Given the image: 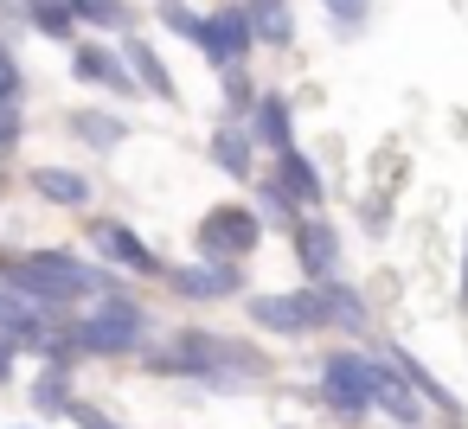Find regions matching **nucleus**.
Masks as SVG:
<instances>
[{"mask_svg":"<svg viewBox=\"0 0 468 429\" xmlns=\"http://www.w3.org/2000/svg\"><path fill=\"white\" fill-rule=\"evenodd\" d=\"M250 141H257V154H282V148H295V103L282 97V90H257V103H250Z\"/></svg>","mask_w":468,"mask_h":429,"instance_id":"nucleus-14","label":"nucleus"},{"mask_svg":"<svg viewBox=\"0 0 468 429\" xmlns=\"http://www.w3.org/2000/svg\"><path fill=\"white\" fill-rule=\"evenodd\" d=\"M366 231H372V237H385V231H391V218H385V199H366Z\"/></svg>","mask_w":468,"mask_h":429,"instance_id":"nucleus-33","label":"nucleus"},{"mask_svg":"<svg viewBox=\"0 0 468 429\" xmlns=\"http://www.w3.org/2000/svg\"><path fill=\"white\" fill-rule=\"evenodd\" d=\"M0 282L20 288L39 308H84L90 295H116L129 288L122 269H110L103 256H84L71 244H33V250H0Z\"/></svg>","mask_w":468,"mask_h":429,"instance_id":"nucleus-2","label":"nucleus"},{"mask_svg":"<svg viewBox=\"0 0 468 429\" xmlns=\"http://www.w3.org/2000/svg\"><path fill=\"white\" fill-rule=\"evenodd\" d=\"M378 416H385L391 429H423L436 410H430V403H423V397H417V391L391 371V378H385V391H378Z\"/></svg>","mask_w":468,"mask_h":429,"instance_id":"nucleus-23","label":"nucleus"},{"mask_svg":"<svg viewBox=\"0 0 468 429\" xmlns=\"http://www.w3.org/2000/svg\"><path fill=\"white\" fill-rule=\"evenodd\" d=\"M84 244H90V256H103L110 269H122V276H135V282H161V269H167V256H161L129 218H116V212H90V218H84Z\"/></svg>","mask_w":468,"mask_h":429,"instance_id":"nucleus-6","label":"nucleus"},{"mask_svg":"<svg viewBox=\"0 0 468 429\" xmlns=\"http://www.w3.org/2000/svg\"><path fill=\"white\" fill-rule=\"evenodd\" d=\"M65 129H71V141H78L84 154H116V148L129 141V116H122V110H103V103L71 110V116H65Z\"/></svg>","mask_w":468,"mask_h":429,"instance_id":"nucleus-17","label":"nucleus"},{"mask_svg":"<svg viewBox=\"0 0 468 429\" xmlns=\"http://www.w3.org/2000/svg\"><path fill=\"white\" fill-rule=\"evenodd\" d=\"M378 352L391 359V371H398V378H404V384H410V391H417V397H423V403H430L436 416H462V403H455V391H449V384H442V378H436V371H430V365H423V359H417L410 346H398V340H385Z\"/></svg>","mask_w":468,"mask_h":429,"instance_id":"nucleus-16","label":"nucleus"},{"mask_svg":"<svg viewBox=\"0 0 468 429\" xmlns=\"http://www.w3.org/2000/svg\"><path fill=\"white\" fill-rule=\"evenodd\" d=\"M161 288L174 295V301H186V308H218V301H244V263L238 256H199L193 250V263H167L161 269Z\"/></svg>","mask_w":468,"mask_h":429,"instance_id":"nucleus-7","label":"nucleus"},{"mask_svg":"<svg viewBox=\"0 0 468 429\" xmlns=\"http://www.w3.org/2000/svg\"><path fill=\"white\" fill-rule=\"evenodd\" d=\"M71 78H78L84 90H103L110 103L142 97V84H135V71H129L122 46H116V39H103V33H78V39H71Z\"/></svg>","mask_w":468,"mask_h":429,"instance_id":"nucleus-9","label":"nucleus"},{"mask_svg":"<svg viewBox=\"0 0 468 429\" xmlns=\"http://www.w3.org/2000/svg\"><path fill=\"white\" fill-rule=\"evenodd\" d=\"M20 20H27L33 39H52V46H71V39L84 33L71 0H20Z\"/></svg>","mask_w":468,"mask_h":429,"instance_id":"nucleus-21","label":"nucleus"},{"mask_svg":"<svg viewBox=\"0 0 468 429\" xmlns=\"http://www.w3.org/2000/svg\"><path fill=\"white\" fill-rule=\"evenodd\" d=\"M250 186H257V199H250V205L263 212V225H282V231H289V225L302 218V205H295V199H289V193L276 186V173H257Z\"/></svg>","mask_w":468,"mask_h":429,"instance_id":"nucleus-25","label":"nucleus"},{"mask_svg":"<svg viewBox=\"0 0 468 429\" xmlns=\"http://www.w3.org/2000/svg\"><path fill=\"white\" fill-rule=\"evenodd\" d=\"M122 46V58H129V71H135V84H142V97H154L161 110H180V84H174V71H167V58L154 52V39L135 26V33H122L116 39Z\"/></svg>","mask_w":468,"mask_h":429,"instance_id":"nucleus-12","label":"nucleus"},{"mask_svg":"<svg viewBox=\"0 0 468 429\" xmlns=\"http://www.w3.org/2000/svg\"><path fill=\"white\" fill-rule=\"evenodd\" d=\"M27 403H33V416H71V403H78V371H71V365H39L33 384H27Z\"/></svg>","mask_w":468,"mask_h":429,"instance_id":"nucleus-20","label":"nucleus"},{"mask_svg":"<svg viewBox=\"0 0 468 429\" xmlns=\"http://www.w3.org/2000/svg\"><path fill=\"white\" fill-rule=\"evenodd\" d=\"M321 14H327V26L340 39H359L372 26V0H321Z\"/></svg>","mask_w":468,"mask_h":429,"instance_id":"nucleus-27","label":"nucleus"},{"mask_svg":"<svg viewBox=\"0 0 468 429\" xmlns=\"http://www.w3.org/2000/svg\"><path fill=\"white\" fill-rule=\"evenodd\" d=\"M199 14H206V7H193V0H154V20H161L174 39H186V46H193V33H199Z\"/></svg>","mask_w":468,"mask_h":429,"instance_id":"nucleus-28","label":"nucleus"},{"mask_svg":"<svg viewBox=\"0 0 468 429\" xmlns=\"http://www.w3.org/2000/svg\"><path fill=\"white\" fill-rule=\"evenodd\" d=\"M71 333H78V352L84 359L116 365V359H135L154 340V314H148L142 295L116 288V295H90L84 308H71Z\"/></svg>","mask_w":468,"mask_h":429,"instance_id":"nucleus-4","label":"nucleus"},{"mask_svg":"<svg viewBox=\"0 0 468 429\" xmlns=\"http://www.w3.org/2000/svg\"><path fill=\"white\" fill-rule=\"evenodd\" d=\"M270 173H276V186H282V193H289L302 212H327V180H321L314 154L282 148V154H270Z\"/></svg>","mask_w":468,"mask_h":429,"instance_id":"nucleus-15","label":"nucleus"},{"mask_svg":"<svg viewBox=\"0 0 468 429\" xmlns=\"http://www.w3.org/2000/svg\"><path fill=\"white\" fill-rule=\"evenodd\" d=\"M20 352H27V346H20L14 333H0V391H7V384L20 378Z\"/></svg>","mask_w":468,"mask_h":429,"instance_id":"nucleus-32","label":"nucleus"},{"mask_svg":"<svg viewBox=\"0 0 468 429\" xmlns=\"http://www.w3.org/2000/svg\"><path fill=\"white\" fill-rule=\"evenodd\" d=\"M270 237V225H263V212L257 205H244V199H218V205H206V218L193 225V250L199 256H257V244Z\"/></svg>","mask_w":468,"mask_h":429,"instance_id":"nucleus-8","label":"nucleus"},{"mask_svg":"<svg viewBox=\"0 0 468 429\" xmlns=\"http://www.w3.org/2000/svg\"><path fill=\"white\" fill-rule=\"evenodd\" d=\"M71 423H78V429H122V423H116L103 403H90V397H78V403H71Z\"/></svg>","mask_w":468,"mask_h":429,"instance_id":"nucleus-31","label":"nucleus"},{"mask_svg":"<svg viewBox=\"0 0 468 429\" xmlns=\"http://www.w3.org/2000/svg\"><path fill=\"white\" fill-rule=\"evenodd\" d=\"M27 141V110L20 103H0V161H14Z\"/></svg>","mask_w":468,"mask_h":429,"instance_id":"nucleus-30","label":"nucleus"},{"mask_svg":"<svg viewBox=\"0 0 468 429\" xmlns=\"http://www.w3.org/2000/svg\"><path fill=\"white\" fill-rule=\"evenodd\" d=\"M455 301L468 308V237H462V288H455Z\"/></svg>","mask_w":468,"mask_h":429,"instance_id":"nucleus-34","label":"nucleus"},{"mask_svg":"<svg viewBox=\"0 0 468 429\" xmlns=\"http://www.w3.org/2000/svg\"><path fill=\"white\" fill-rule=\"evenodd\" d=\"M27 186L46 199V205H58V212H90L97 205V186H90V173H78V167H33L27 173Z\"/></svg>","mask_w":468,"mask_h":429,"instance_id":"nucleus-18","label":"nucleus"},{"mask_svg":"<svg viewBox=\"0 0 468 429\" xmlns=\"http://www.w3.org/2000/svg\"><path fill=\"white\" fill-rule=\"evenodd\" d=\"M321 288V301H327V333H340V340H366L372 333V301L353 288V282H314Z\"/></svg>","mask_w":468,"mask_h":429,"instance_id":"nucleus-19","label":"nucleus"},{"mask_svg":"<svg viewBox=\"0 0 468 429\" xmlns=\"http://www.w3.org/2000/svg\"><path fill=\"white\" fill-rule=\"evenodd\" d=\"M244 314L270 340H321L327 333V301H321L314 282H295V288H244Z\"/></svg>","mask_w":468,"mask_h":429,"instance_id":"nucleus-5","label":"nucleus"},{"mask_svg":"<svg viewBox=\"0 0 468 429\" xmlns=\"http://www.w3.org/2000/svg\"><path fill=\"white\" fill-rule=\"evenodd\" d=\"M218 97H225V116H250V103H257V78H250V58H244V65H225V71H218Z\"/></svg>","mask_w":468,"mask_h":429,"instance_id":"nucleus-26","label":"nucleus"},{"mask_svg":"<svg viewBox=\"0 0 468 429\" xmlns=\"http://www.w3.org/2000/svg\"><path fill=\"white\" fill-rule=\"evenodd\" d=\"M206 161H212L225 180L250 186V180H257V141H250V122H244V116H225V122L212 129V141H206Z\"/></svg>","mask_w":468,"mask_h":429,"instance_id":"nucleus-13","label":"nucleus"},{"mask_svg":"<svg viewBox=\"0 0 468 429\" xmlns=\"http://www.w3.org/2000/svg\"><path fill=\"white\" fill-rule=\"evenodd\" d=\"M14 429H46V423H14Z\"/></svg>","mask_w":468,"mask_h":429,"instance_id":"nucleus-35","label":"nucleus"},{"mask_svg":"<svg viewBox=\"0 0 468 429\" xmlns=\"http://www.w3.org/2000/svg\"><path fill=\"white\" fill-rule=\"evenodd\" d=\"M193 52L206 58V71L244 65V58L257 52V39H250V14H244V0H225V7H206V14H199Z\"/></svg>","mask_w":468,"mask_h":429,"instance_id":"nucleus-10","label":"nucleus"},{"mask_svg":"<svg viewBox=\"0 0 468 429\" xmlns=\"http://www.w3.org/2000/svg\"><path fill=\"white\" fill-rule=\"evenodd\" d=\"M71 7H78V26L84 33H103V39L135 33V7H129V0H71Z\"/></svg>","mask_w":468,"mask_h":429,"instance_id":"nucleus-24","label":"nucleus"},{"mask_svg":"<svg viewBox=\"0 0 468 429\" xmlns=\"http://www.w3.org/2000/svg\"><path fill=\"white\" fill-rule=\"evenodd\" d=\"M385 378H391V359H385L378 346H366V340H340V346L321 352V365H314V397H321V410H327L334 423L359 429V423L378 416V391H385Z\"/></svg>","mask_w":468,"mask_h":429,"instance_id":"nucleus-3","label":"nucleus"},{"mask_svg":"<svg viewBox=\"0 0 468 429\" xmlns=\"http://www.w3.org/2000/svg\"><path fill=\"white\" fill-rule=\"evenodd\" d=\"M0 193H7V173H0Z\"/></svg>","mask_w":468,"mask_h":429,"instance_id":"nucleus-36","label":"nucleus"},{"mask_svg":"<svg viewBox=\"0 0 468 429\" xmlns=\"http://www.w3.org/2000/svg\"><path fill=\"white\" fill-rule=\"evenodd\" d=\"M27 97V71H20V52L14 39H0V103H20Z\"/></svg>","mask_w":468,"mask_h":429,"instance_id":"nucleus-29","label":"nucleus"},{"mask_svg":"<svg viewBox=\"0 0 468 429\" xmlns=\"http://www.w3.org/2000/svg\"><path fill=\"white\" fill-rule=\"evenodd\" d=\"M289 250H295V269L302 282H334L340 263H346V244H340V225L327 212H302L289 225Z\"/></svg>","mask_w":468,"mask_h":429,"instance_id":"nucleus-11","label":"nucleus"},{"mask_svg":"<svg viewBox=\"0 0 468 429\" xmlns=\"http://www.w3.org/2000/svg\"><path fill=\"white\" fill-rule=\"evenodd\" d=\"M148 378H174V384H199L212 397H250L276 378V359L257 340L218 333V327H174L167 340H148L142 352Z\"/></svg>","mask_w":468,"mask_h":429,"instance_id":"nucleus-1","label":"nucleus"},{"mask_svg":"<svg viewBox=\"0 0 468 429\" xmlns=\"http://www.w3.org/2000/svg\"><path fill=\"white\" fill-rule=\"evenodd\" d=\"M244 14H250V39L263 52H289L295 46V7L289 0H244Z\"/></svg>","mask_w":468,"mask_h":429,"instance_id":"nucleus-22","label":"nucleus"}]
</instances>
